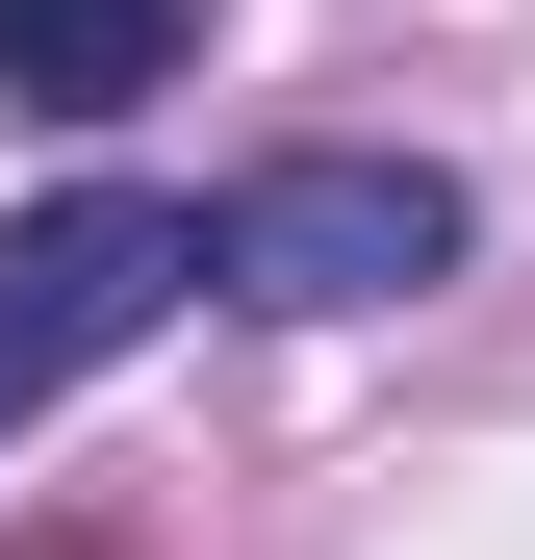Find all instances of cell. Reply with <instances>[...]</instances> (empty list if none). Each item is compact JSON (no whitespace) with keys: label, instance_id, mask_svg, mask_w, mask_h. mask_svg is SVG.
<instances>
[{"label":"cell","instance_id":"cell-1","mask_svg":"<svg viewBox=\"0 0 535 560\" xmlns=\"http://www.w3.org/2000/svg\"><path fill=\"white\" fill-rule=\"evenodd\" d=\"M205 280L230 306H433L460 280V178L433 153H255L205 205Z\"/></svg>","mask_w":535,"mask_h":560},{"label":"cell","instance_id":"cell-2","mask_svg":"<svg viewBox=\"0 0 535 560\" xmlns=\"http://www.w3.org/2000/svg\"><path fill=\"white\" fill-rule=\"evenodd\" d=\"M178 280H205V205H153V178L26 205V230H0V433H26V408H77V383H103V357L178 306Z\"/></svg>","mask_w":535,"mask_h":560},{"label":"cell","instance_id":"cell-3","mask_svg":"<svg viewBox=\"0 0 535 560\" xmlns=\"http://www.w3.org/2000/svg\"><path fill=\"white\" fill-rule=\"evenodd\" d=\"M178 26H205V0H0V103H51V128H128L153 77H178Z\"/></svg>","mask_w":535,"mask_h":560},{"label":"cell","instance_id":"cell-4","mask_svg":"<svg viewBox=\"0 0 535 560\" xmlns=\"http://www.w3.org/2000/svg\"><path fill=\"white\" fill-rule=\"evenodd\" d=\"M26 560H128V535H26Z\"/></svg>","mask_w":535,"mask_h":560}]
</instances>
